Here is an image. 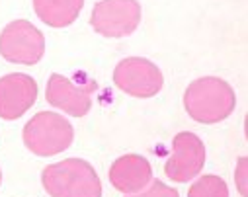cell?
<instances>
[{
    "instance_id": "obj_14",
    "label": "cell",
    "mask_w": 248,
    "mask_h": 197,
    "mask_svg": "<svg viewBox=\"0 0 248 197\" xmlns=\"http://www.w3.org/2000/svg\"><path fill=\"white\" fill-rule=\"evenodd\" d=\"M246 166H248V160L246 156H242L236 164V172H234V182H236V187H238V193L242 197L248 195V189H246Z\"/></svg>"
},
{
    "instance_id": "obj_13",
    "label": "cell",
    "mask_w": 248,
    "mask_h": 197,
    "mask_svg": "<svg viewBox=\"0 0 248 197\" xmlns=\"http://www.w3.org/2000/svg\"><path fill=\"white\" fill-rule=\"evenodd\" d=\"M129 197H180V195L174 187H168L166 183L155 180V182H151V185L147 189H141V193L129 195Z\"/></svg>"
},
{
    "instance_id": "obj_8",
    "label": "cell",
    "mask_w": 248,
    "mask_h": 197,
    "mask_svg": "<svg viewBox=\"0 0 248 197\" xmlns=\"http://www.w3.org/2000/svg\"><path fill=\"white\" fill-rule=\"evenodd\" d=\"M172 147V156L164 166L166 176L178 183L196 178L205 164V147L202 139L194 133H178Z\"/></svg>"
},
{
    "instance_id": "obj_3",
    "label": "cell",
    "mask_w": 248,
    "mask_h": 197,
    "mask_svg": "<svg viewBox=\"0 0 248 197\" xmlns=\"http://www.w3.org/2000/svg\"><path fill=\"white\" fill-rule=\"evenodd\" d=\"M73 137V125L53 111H39L24 127V145L37 156H53L67 151Z\"/></svg>"
},
{
    "instance_id": "obj_5",
    "label": "cell",
    "mask_w": 248,
    "mask_h": 197,
    "mask_svg": "<svg viewBox=\"0 0 248 197\" xmlns=\"http://www.w3.org/2000/svg\"><path fill=\"white\" fill-rule=\"evenodd\" d=\"M45 53L43 33L26 20L10 22L0 33V55L10 62L35 64Z\"/></svg>"
},
{
    "instance_id": "obj_2",
    "label": "cell",
    "mask_w": 248,
    "mask_h": 197,
    "mask_svg": "<svg viewBox=\"0 0 248 197\" xmlns=\"http://www.w3.org/2000/svg\"><path fill=\"white\" fill-rule=\"evenodd\" d=\"M41 183L51 197H102V182L96 170L80 158L47 166Z\"/></svg>"
},
{
    "instance_id": "obj_10",
    "label": "cell",
    "mask_w": 248,
    "mask_h": 197,
    "mask_svg": "<svg viewBox=\"0 0 248 197\" xmlns=\"http://www.w3.org/2000/svg\"><path fill=\"white\" fill-rule=\"evenodd\" d=\"M153 180V170L147 158L139 154H125L109 168V182L121 193H139Z\"/></svg>"
},
{
    "instance_id": "obj_9",
    "label": "cell",
    "mask_w": 248,
    "mask_h": 197,
    "mask_svg": "<svg viewBox=\"0 0 248 197\" xmlns=\"http://www.w3.org/2000/svg\"><path fill=\"white\" fill-rule=\"evenodd\" d=\"M37 98V84L28 75H6L0 78V117L12 121L24 115Z\"/></svg>"
},
{
    "instance_id": "obj_1",
    "label": "cell",
    "mask_w": 248,
    "mask_h": 197,
    "mask_svg": "<svg viewBox=\"0 0 248 197\" xmlns=\"http://www.w3.org/2000/svg\"><path fill=\"white\" fill-rule=\"evenodd\" d=\"M236 98L232 88L215 76L194 80L184 92V107L198 123H219L234 109Z\"/></svg>"
},
{
    "instance_id": "obj_11",
    "label": "cell",
    "mask_w": 248,
    "mask_h": 197,
    "mask_svg": "<svg viewBox=\"0 0 248 197\" xmlns=\"http://www.w3.org/2000/svg\"><path fill=\"white\" fill-rule=\"evenodd\" d=\"M82 4L84 0H33V10L43 24L67 28L78 18Z\"/></svg>"
},
{
    "instance_id": "obj_15",
    "label": "cell",
    "mask_w": 248,
    "mask_h": 197,
    "mask_svg": "<svg viewBox=\"0 0 248 197\" xmlns=\"http://www.w3.org/2000/svg\"><path fill=\"white\" fill-rule=\"evenodd\" d=\"M0 182H2V172H0Z\"/></svg>"
},
{
    "instance_id": "obj_4",
    "label": "cell",
    "mask_w": 248,
    "mask_h": 197,
    "mask_svg": "<svg viewBox=\"0 0 248 197\" xmlns=\"http://www.w3.org/2000/svg\"><path fill=\"white\" fill-rule=\"evenodd\" d=\"M141 22V6L137 0H102L90 14L92 28L109 39L133 33Z\"/></svg>"
},
{
    "instance_id": "obj_12",
    "label": "cell",
    "mask_w": 248,
    "mask_h": 197,
    "mask_svg": "<svg viewBox=\"0 0 248 197\" xmlns=\"http://www.w3.org/2000/svg\"><path fill=\"white\" fill-rule=\"evenodd\" d=\"M188 197H229V187L219 176H203L200 178L188 191Z\"/></svg>"
},
{
    "instance_id": "obj_7",
    "label": "cell",
    "mask_w": 248,
    "mask_h": 197,
    "mask_svg": "<svg viewBox=\"0 0 248 197\" xmlns=\"http://www.w3.org/2000/svg\"><path fill=\"white\" fill-rule=\"evenodd\" d=\"M96 92V82L86 78L84 82H75L63 75H53L47 82V102L69 115L84 117L92 107V94Z\"/></svg>"
},
{
    "instance_id": "obj_6",
    "label": "cell",
    "mask_w": 248,
    "mask_h": 197,
    "mask_svg": "<svg viewBox=\"0 0 248 197\" xmlns=\"http://www.w3.org/2000/svg\"><path fill=\"white\" fill-rule=\"evenodd\" d=\"M113 82L121 92L133 98H151L162 90L164 78L155 62L141 57H129L115 67Z\"/></svg>"
}]
</instances>
